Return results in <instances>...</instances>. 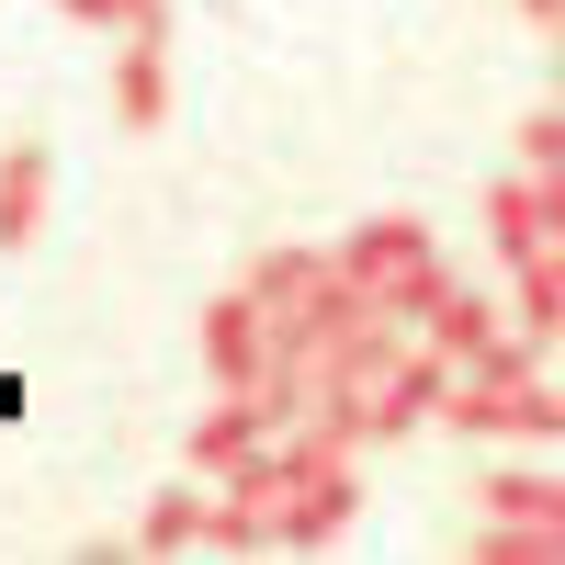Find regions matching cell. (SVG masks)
<instances>
[{"label": "cell", "instance_id": "obj_1", "mask_svg": "<svg viewBox=\"0 0 565 565\" xmlns=\"http://www.w3.org/2000/svg\"><path fill=\"white\" fill-rule=\"evenodd\" d=\"M34 204H45V159H0V238H34Z\"/></svg>", "mask_w": 565, "mask_h": 565}, {"label": "cell", "instance_id": "obj_2", "mask_svg": "<svg viewBox=\"0 0 565 565\" xmlns=\"http://www.w3.org/2000/svg\"><path fill=\"white\" fill-rule=\"evenodd\" d=\"M125 114H136V125L159 114V57H148V45H136V57H125Z\"/></svg>", "mask_w": 565, "mask_h": 565}, {"label": "cell", "instance_id": "obj_3", "mask_svg": "<svg viewBox=\"0 0 565 565\" xmlns=\"http://www.w3.org/2000/svg\"><path fill=\"white\" fill-rule=\"evenodd\" d=\"M193 532H204V509H193V498H170L159 521H148V543H193Z\"/></svg>", "mask_w": 565, "mask_h": 565}]
</instances>
